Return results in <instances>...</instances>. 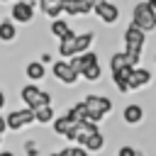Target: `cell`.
Wrapping results in <instances>:
<instances>
[{"label": "cell", "mask_w": 156, "mask_h": 156, "mask_svg": "<svg viewBox=\"0 0 156 156\" xmlns=\"http://www.w3.org/2000/svg\"><path fill=\"white\" fill-rule=\"evenodd\" d=\"M20 95H22V100H24V105H27L29 110H37V107L51 105V95H49L46 90L37 88V85H24Z\"/></svg>", "instance_id": "3957f363"}, {"label": "cell", "mask_w": 156, "mask_h": 156, "mask_svg": "<svg viewBox=\"0 0 156 156\" xmlns=\"http://www.w3.org/2000/svg\"><path fill=\"white\" fill-rule=\"evenodd\" d=\"M15 2H32V0H15Z\"/></svg>", "instance_id": "1f68e13d"}, {"label": "cell", "mask_w": 156, "mask_h": 156, "mask_svg": "<svg viewBox=\"0 0 156 156\" xmlns=\"http://www.w3.org/2000/svg\"><path fill=\"white\" fill-rule=\"evenodd\" d=\"M0 139H2V134H0Z\"/></svg>", "instance_id": "e575fe53"}, {"label": "cell", "mask_w": 156, "mask_h": 156, "mask_svg": "<svg viewBox=\"0 0 156 156\" xmlns=\"http://www.w3.org/2000/svg\"><path fill=\"white\" fill-rule=\"evenodd\" d=\"M149 5H151V10H154V15H156V0H149Z\"/></svg>", "instance_id": "f546056e"}, {"label": "cell", "mask_w": 156, "mask_h": 156, "mask_svg": "<svg viewBox=\"0 0 156 156\" xmlns=\"http://www.w3.org/2000/svg\"><path fill=\"white\" fill-rule=\"evenodd\" d=\"M5 119H7V129L17 132V129L27 127L29 122H34V110H29V107H24V110H12Z\"/></svg>", "instance_id": "5b68a950"}, {"label": "cell", "mask_w": 156, "mask_h": 156, "mask_svg": "<svg viewBox=\"0 0 156 156\" xmlns=\"http://www.w3.org/2000/svg\"><path fill=\"white\" fill-rule=\"evenodd\" d=\"M0 2H5V0H0Z\"/></svg>", "instance_id": "836d02e7"}, {"label": "cell", "mask_w": 156, "mask_h": 156, "mask_svg": "<svg viewBox=\"0 0 156 156\" xmlns=\"http://www.w3.org/2000/svg\"><path fill=\"white\" fill-rule=\"evenodd\" d=\"M24 73H27V78H32V80H41V78H44V63H41V61H29Z\"/></svg>", "instance_id": "d6986e66"}, {"label": "cell", "mask_w": 156, "mask_h": 156, "mask_svg": "<svg viewBox=\"0 0 156 156\" xmlns=\"http://www.w3.org/2000/svg\"><path fill=\"white\" fill-rule=\"evenodd\" d=\"M61 154L63 156H88V151L78 149V146H66V149H61Z\"/></svg>", "instance_id": "d4e9b609"}, {"label": "cell", "mask_w": 156, "mask_h": 156, "mask_svg": "<svg viewBox=\"0 0 156 156\" xmlns=\"http://www.w3.org/2000/svg\"><path fill=\"white\" fill-rule=\"evenodd\" d=\"M105 24H115L117 20H119V10H117V5H112V2H107V0H100V2H95V10H93Z\"/></svg>", "instance_id": "8992f818"}, {"label": "cell", "mask_w": 156, "mask_h": 156, "mask_svg": "<svg viewBox=\"0 0 156 156\" xmlns=\"http://www.w3.org/2000/svg\"><path fill=\"white\" fill-rule=\"evenodd\" d=\"M95 2H100V0H95Z\"/></svg>", "instance_id": "d6a6232c"}, {"label": "cell", "mask_w": 156, "mask_h": 156, "mask_svg": "<svg viewBox=\"0 0 156 156\" xmlns=\"http://www.w3.org/2000/svg\"><path fill=\"white\" fill-rule=\"evenodd\" d=\"M144 41H146V32H141L136 24H129L127 32H124V51L129 56V66L136 68L139 58H141V49H144Z\"/></svg>", "instance_id": "6da1fadb"}, {"label": "cell", "mask_w": 156, "mask_h": 156, "mask_svg": "<svg viewBox=\"0 0 156 156\" xmlns=\"http://www.w3.org/2000/svg\"><path fill=\"white\" fill-rule=\"evenodd\" d=\"M83 105L88 110V122H93V124H98L112 110V100L110 98H102V95H88L83 100Z\"/></svg>", "instance_id": "7a4b0ae2"}, {"label": "cell", "mask_w": 156, "mask_h": 156, "mask_svg": "<svg viewBox=\"0 0 156 156\" xmlns=\"http://www.w3.org/2000/svg\"><path fill=\"white\" fill-rule=\"evenodd\" d=\"M117 156H141V154H139L134 146H122V149L117 151Z\"/></svg>", "instance_id": "484cf974"}, {"label": "cell", "mask_w": 156, "mask_h": 156, "mask_svg": "<svg viewBox=\"0 0 156 156\" xmlns=\"http://www.w3.org/2000/svg\"><path fill=\"white\" fill-rule=\"evenodd\" d=\"M54 119V110H51V105H44V107H37L34 110V122H39V124H49Z\"/></svg>", "instance_id": "ffe728a7"}, {"label": "cell", "mask_w": 156, "mask_h": 156, "mask_svg": "<svg viewBox=\"0 0 156 156\" xmlns=\"http://www.w3.org/2000/svg\"><path fill=\"white\" fill-rule=\"evenodd\" d=\"M68 63H71V68L80 76L85 68H90V66H95V63H98V54H95V51H85V54H80V56H73Z\"/></svg>", "instance_id": "9c48e42d"}, {"label": "cell", "mask_w": 156, "mask_h": 156, "mask_svg": "<svg viewBox=\"0 0 156 156\" xmlns=\"http://www.w3.org/2000/svg\"><path fill=\"white\" fill-rule=\"evenodd\" d=\"M51 34L58 37V41H61V39H66L68 34H73V29L68 27V22H63V20H54V22H51Z\"/></svg>", "instance_id": "e0dca14e"}, {"label": "cell", "mask_w": 156, "mask_h": 156, "mask_svg": "<svg viewBox=\"0 0 156 156\" xmlns=\"http://www.w3.org/2000/svg\"><path fill=\"white\" fill-rule=\"evenodd\" d=\"M39 7L46 17H54L58 20V15L63 12V0H39Z\"/></svg>", "instance_id": "7c38bea8"}, {"label": "cell", "mask_w": 156, "mask_h": 156, "mask_svg": "<svg viewBox=\"0 0 156 156\" xmlns=\"http://www.w3.org/2000/svg\"><path fill=\"white\" fill-rule=\"evenodd\" d=\"M24 151H27V156H37V154H39L37 146H34V141H27V144H24Z\"/></svg>", "instance_id": "4316f807"}, {"label": "cell", "mask_w": 156, "mask_h": 156, "mask_svg": "<svg viewBox=\"0 0 156 156\" xmlns=\"http://www.w3.org/2000/svg\"><path fill=\"white\" fill-rule=\"evenodd\" d=\"M149 80H151V71L136 66V68L132 71V76H129V90H139V88H144Z\"/></svg>", "instance_id": "8fae6325"}, {"label": "cell", "mask_w": 156, "mask_h": 156, "mask_svg": "<svg viewBox=\"0 0 156 156\" xmlns=\"http://www.w3.org/2000/svg\"><path fill=\"white\" fill-rule=\"evenodd\" d=\"M0 156H15L12 151H0Z\"/></svg>", "instance_id": "4dcf8cb0"}, {"label": "cell", "mask_w": 156, "mask_h": 156, "mask_svg": "<svg viewBox=\"0 0 156 156\" xmlns=\"http://www.w3.org/2000/svg\"><path fill=\"white\" fill-rule=\"evenodd\" d=\"M132 24H136L141 32H151L156 27V15L151 10L149 2H139L134 7V15H132Z\"/></svg>", "instance_id": "277c9868"}, {"label": "cell", "mask_w": 156, "mask_h": 156, "mask_svg": "<svg viewBox=\"0 0 156 156\" xmlns=\"http://www.w3.org/2000/svg\"><path fill=\"white\" fill-rule=\"evenodd\" d=\"M93 39H95V34H93V32H83V34H78V37H76V54L80 56V54L90 51Z\"/></svg>", "instance_id": "5bb4252c"}, {"label": "cell", "mask_w": 156, "mask_h": 156, "mask_svg": "<svg viewBox=\"0 0 156 156\" xmlns=\"http://www.w3.org/2000/svg\"><path fill=\"white\" fill-rule=\"evenodd\" d=\"M102 146H105V136H102L100 132H95L93 136H88V141L83 144V149H85V151H100Z\"/></svg>", "instance_id": "44dd1931"}, {"label": "cell", "mask_w": 156, "mask_h": 156, "mask_svg": "<svg viewBox=\"0 0 156 156\" xmlns=\"http://www.w3.org/2000/svg\"><path fill=\"white\" fill-rule=\"evenodd\" d=\"M100 73H102V71H100V63H95V66L85 68V71H83L80 76H83L85 80H98V78H100Z\"/></svg>", "instance_id": "cb8c5ba5"}, {"label": "cell", "mask_w": 156, "mask_h": 156, "mask_svg": "<svg viewBox=\"0 0 156 156\" xmlns=\"http://www.w3.org/2000/svg\"><path fill=\"white\" fill-rule=\"evenodd\" d=\"M71 129H73V122H71V119H68L66 115H63V117H58V119H54V132H56V134L66 136V134H68Z\"/></svg>", "instance_id": "7402d4cb"}, {"label": "cell", "mask_w": 156, "mask_h": 156, "mask_svg": "<svg viewBox=\"0 0 156 156\" xmlns=\"http://www.w3.org/2000/svg\"><path fill=\"white\" fill-rule=\"evenodd\" d=\"M95 10V0H63V12L68 15H88Z\"/></svg>", "instance_id": "ba28073f"}, {"label": "cell", "mask_w": 156, "mask_h": 156, "mask_svg": "<svg viewBox=\"0 0 156 156\" xmlns=\"http://www.w3.org/2000/svg\"><path fill=\"white\" fill-rule=\"evenodd\" d=\"M54 76H56L61 83H66V85H73V83L78 80V73L71 68L68 61H56V63H54Z\"/></svg>", "instance_id": "52a82bcc"}, {"label": "cell", "mask_w": 156, "mask_h": 156, "mask_svg": "<svg viewBox=\"0 0 156 156\" xmlns=\"http://www.w3.org/2000/svg\"><path fill=\"white\" fill-rule=\"evenodd\" d=\"M76 37H78V34L73 32V34H68L66 39H61V41H58V54H61V56H66V58L78 56V54H76Z\"/></svg>", "instance_id": "4fadbf2b"}, {"label": "cell", "mask_w": 156, "mask_h": 156, "mask_svg": "<svg viewBox=\"0 0 156 156\" xmlns=\"http://www.w3.org/2000/svg\"><path fill=\"white\" fill-rule=\"evenodd\" d=\"M15 37H17V29H15V24H12L10 20L0 22V39H2V41H12Z\"/></svg>", "instance_id": "603a6c76"}, {"label": "cell", "mask_w": 156, "mask_h": 156, "mask_svg": "<svg viewBox=\"0 0 156 156\" xmlns=\"http://www.w3.org/2000/svg\"><path fill=\"white\" fill-rule=\"evenodd\" d=\"M141 117H144L141 105H127V107H124V122H127V124H139Z\"/></svg>", "instance_id": "2e32d148"}, {"label": "cell", "mask_w": 156, "mask_h": 156, "mask_svg": "<svg viewBox=\"0 0 156 156\" xmlns=\"http://www.w3.org/2000/svg\"><path fill=\"white\" fill-rule=\"evenodd\" d=\"M10 17H12L15 22H32V17H34V5H32V2H15Z\"/></svg>", "instance_id": "30bf717a"}, {"label": "cell", "mask_w": 156, "mask_h": 156, "mask_svg": "<svg viewBox=\"0 0 156 156\" xmlns=\"http://www.w3.org/2000/svg\"><path fill=\"white\" fill-rule=\"evenodd\" d=\"M5 129H7V119H5V117H0V134H2Z\"/></svg>", "instance_id": "83f0119b"}, {"label": "cell", "mask_w": 156, "mask_h": 156, "mask_svg": "<svg viewBox=\"0 0 156 156\" xmlns=\"http://www.w3.org/2000/svg\"><path fill=\"white\" fill-rule=\"evenodd\" d=\"M66 117H68L73 124H78V122H88V110H85L83 102H78V105H73V107L66 112Z\"/></svg>", "instance_id": "9a60e30c"}, {"label": "cell", "mask_w": 156, "mask_h": 156, "mask_svg": "<svg viewBox=\"0 0 156 156\" xmlns=\"http://www.w3.org/2000/svg\"><path fill=\"white\" fill-rule=\"evenodd\" d=\"M129 66V56H127V51H117V54H112V58H110V68L112 71H122V68H127Z\"/></svg>", "instance_id": "ac0fdd59"}, {"label": "cell", "mask_w": 156, "mask_h": 156, "mask_svg": "<svg viewBox=\"0 0 156 156\" xmlns=\"http://www.w3.org/2000/svg\"><path fill=\"white\" fill-rule=\"evenodd\" d=\"M2 105H5V93L0 90V107H2Z\"/></svg>", "instance_id": "f1b7e54d"}]
</instances>
